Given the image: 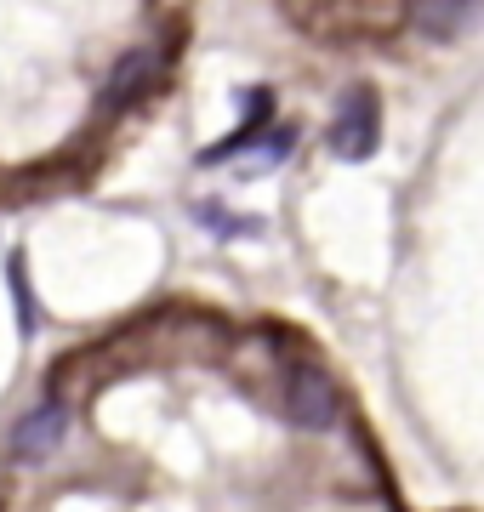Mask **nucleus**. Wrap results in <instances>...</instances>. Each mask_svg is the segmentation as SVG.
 Listing matches in <instances>:
<instances>
[{
    "label": "nucleus",
    "instance_id": "obj_1",
    "mask_svg": "<svg viewBox=\"0 0 484 512\" xmlns=\"http://www.w3.org/2000/svg\"><path fill=\"white\" fill-rule=\"evenodd\" d=\"M285 416L308 427V433H325L336 421V387L325 382V370L314 365H291L285 370Z\"/></svg>",
    "mask_w": 484,
    "mask_h": 512
},
{
    "label": "nucleus",
    "instance_id": "obj_2",
    "mask_svg": "<svg viewBox=\"0 0 484 512\" xmlns=\"http://www.w3.org/2000/svg\"><path fill=\"white\" fill-rule=\"evenodd\" d=\"M331 148L342 160H365L376 148V97L371 92H348L342 109L331 120Z\"/></svg>",
    "mask_w": 484,
    "mask_h": 512
},
{
    "label": "nucleus",
    "instance_id": "obj_3",
    "mask_svg": "<svg viewBox=\"0 0 484 512\" xmlns=\"http://www.w3.org/2000/svg\"><path fill=\"white\" fill-rule=\"evenodd\" d=\"M63 427H69V410L63 404H40L35 416L12 433V444H18L23 461H40V456H52V444L63 439Z\"/></svg>",
    "mask_w": 484,
    "mask_h": 512
},
{
    "label": "nucleus",
    "instance_id": "obj_4",
    "mask_svg": "<svg viewBox=\"0 0 484 512\" xmlns=\"http://www.w3.org/2000/svg\"><path fill=\"white\" fill-rule=\"evenodd\" d=\"M149 69H154V57H149V52H131L126 63L114 69L109 97H114V103H126V97H137V92H143V80H149Z\"/></svg>",
    "mask_w": 484,
    "mask_h": 512
}]
</instances>
